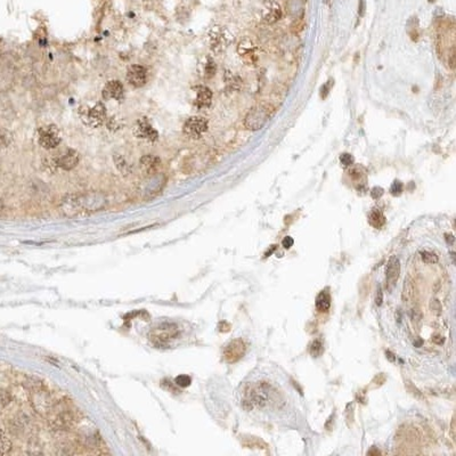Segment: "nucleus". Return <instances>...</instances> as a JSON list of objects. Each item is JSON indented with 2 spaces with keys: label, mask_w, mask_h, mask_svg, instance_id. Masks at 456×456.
Returning a JSON list of instances; mask_svg holds the SVG:
<instances>
[{
  "label": "nucleus",
  "mask_w": 456,
  "mask_h": 456,
  "mask_svg": "<svg viewBox=\"0 0 456 456\" xmlns=\"http://www.w3.org/2000/svg\"><path fill=\"white\" fill-rule=\"evenodd\" d=\"M225 81H226L228 88H231V89L237 90V89H240L241 87H242V81H241L240 78L233 74L232 72H228V71L226 72Z\"/></svg>",
  "instance_id": "nucleus-25"
},
{
  "label": "nucleus",
  "mask_w": 456,
  "mask_h": 456,
  "mask_svg": "<svg viewBox=\"0 0 456 456\" xmlns=\"http://www.w3.org/2000/svg\"><path fill=\"white\" fill-rule=\"evenodd\" d=\"M421 259L423 262L426 263H436L438 262V257L433 252H429V251H423L421 253Z\"/></svg>",
  "instance_id": "nucleus-27"
},
{
  "label": "nucleus",
  "mask_w": 456,
  "mask_h": 456,
  "mask_svg": "<svg viewBox=\"0 0 456 456\" xmlns=\"http://www.w3.org/2000/svg\"><path fill=\"white\" fill-rule=\"evenodd\" d=\"M400 274V261L399 259L394 255L391 257L387 266V283L388 286H395L396 282L398 281Z\"/></svg>",
  "instance_id": "nucleus-18"
},
{
  "label": "nucleus",
  "mask_w": 456,
  "mask_h": 456,
  "mask_svg": "<svg viewBox=\"0 0 456 456\" xmlns=\"http://www.w3.org/2000/svg\"><path fill=\"white\" fill-rule=\"evenodd\" d=\"M132 132H134V135L136 137H138V138L148 140L150 143L157 141L159 138L158 131L154 129L146 118H140L139 120H137Z\"/></svg>",
  "instance_id": "nucleus-9"
},
{
  "label": "nucleus",
  "mask_w": 456,
  "mask_h": 456,
  "mask_svg": "<svg viewBox=\"0 0 456 456\" xmlns=\"http://www.w3.org/2000/svg\"><path fill=\"white\" fill-rule=\"evenodd\" d=\"M123 96H125V90H123V86L120 81L112 80L105 85L103 89V97L105 99L121 100Z\"/></svg>",
  "instance_id": "nucleus-16"
},
{
  "label": "nucleus",
  "mask_w": 456,
  "mask_h": 456,
  "mask_svg": "<svg viewBox=\"0 0 456 456\" xmlns=\"http://www.w3.org/2000/svg\"><path fill=\"white\" fill-rule=\"evenodd\" d=\"M114 164H116L118 170L120 171L123 176H128L131 172V166L127 162V160L120 154H116L113 157Z\"/></svg>",
  "instance_id": "nucleus-21"
},
{
  "label": "nucleus",
  "mask_w": 456,
  "mask_h": 456,
  "mask_svg": "<svg viewBox=\"0 0 456 456\" xmlns=\"http://www.w3.org/2000/svg\"><path fill=\"white\" fill-rule=\"evenodd\" d=\"M11 447H12L11 440L8 439L6 433L0 430V455L7 454L9 449H11Z\"/></svg>",
  "instance_id": "nucleus-26"
},
{
  "label": "nucleus",
  "mask_w": 456,
  "mask_h": 456,
  "mask_svg": "<svg viewBox=\"0 0 456 456\" xmlns=\"http://www.w3.org/2000/svg\"><path fill=\"white\" fill-rule=\"evenodd\" d=\"M13 140L14 136L12 134V131L5 129V128H2V129H0V149L8 147V146L13 143Z\"/></svg>",
  "instance_id": "nucleus-23"
},
{
  "label": "nucleus",
  "mask_w": 456,
  "mask_h": 456,
  "mask_svg": "<svg viewBox=\"0 0 456 456\" xmlns=\"http://www.w3.org/2000/svg\"><path fill=\"white\" fill-rule=\"evenodd\" d=\"M82 122L89 127H99L106 120V108L102 102L96 103L93 107L82 106L79 111Z\"/></svg>",
  "instance_id": "nucleus-4"
},
{
  "label": "nucleus",
  "mask_w": 456,
  "mask_h": 456,
  "mask_svg": "<svg viewBox=\"0 0 456 456\" xmlns=\"http://www.w3.org/2000/svg\"><path fill=\"white\" fill-rule=\"evenodd\" d=\"M340 161H341V163L344 164V166H346V167H348V166H351V164L354 163V157L351 154H349V153H345V154H342L341 157H340Z\"/></svg>",
  "instance_id": "nucleus-29"
},
{
  "label": "nucleus",
  "mask_w": 456,
  "mask_h": 456,
  "mask_svg": "<svg viewBox=\"0 0 456 456\" xmlns=\"http://www.w3.org/2000/svg\"><path fill=\"white\" fill-rule=\"evenodd\" d=\"M195 105L200 108H207L212 103V91L205 86L195 87Z\"/></svg>",
  "instance_id": "nucleus-17"
},
{
  "label": "nucleus",
  "mask_w": 456,
  "mask_h": 456,
  "mask_svg": "<svg viewBox=\"0 0 456 456\" xmlns=\"http://www.w3.org/2000/svg\"><path fill=\"white\" fill-rule=\"evenodd\" d=\"M182 130L186 136L198 139L208 130V120L202 117H192L185 121Z\"/></svg>",
  "instance_id": "nucleus-8"
},
{
  "label": "nucleus",
  "mask_w": 456,
  "mask_h": 456,
  "mask_svg": "<svg viewBox=\"0 0 456 456\" xmlns=\"http://www.w3.org/2000/svg\"><path fill=\"white\" fill-rule=\"evenodd\" d=\"M59 209H61V212L64 216H66L68 218H73L79 216V214H82L79 205V200H78V194H70L65 196V198L61 201Z\"/></svg>",
  "instance_id": "nucleus-14"
},
{
  "label": "nucleus",
  "mask_w": 456,
  "mask_h": 456,
  "mask_svg": "<svg viewBox=\"0 0 456 456\" xmlns=\"http://www.w3.org/2000/svg\"><path fill=\"white\" fill-rule=\"evenodd\" d=\"M363 8H364V0H360V9H359L360 15H363Z\"/></svg>",
  "instance_id": "nucleus-38"
},
{
  "label": "nucleus",
  "mask_w": 456,
  "mask_h": 456,
  "mask_svg": "<svg viewBox=\"0 0 456 456\" xmlns=\"http://www.w3.org/2000/svg\"><path fill=\"white\" fill-rule=\"evenodd\" d=\"M316 308L318 312L326 313L331 307V295L326 291L319 292V294L316 296V301H315Z\"/></svg>",
  "instance_id": "nucleus-20"
},
{
  "label": "nucleus",
  "mask_w": 456,
  "mask_h": 456,
  "mask_svg": "<svg viewBox=\"0 0 456 456\" xmlns=\"http://www.w3.org/2000/svg\"><path fill=\"white\" fill-rule=\"evenodd\" d=\"M293 243H294V241H293V239H292V237H290V236H286L284 240L282 241V244H283V246H284L285 249H290L292 245H293Z\"/></svg>",
  "instance_id": "nucleus-32"
},
{
  "label": "nucleus",
  "mask_w": 456,
  "mask_h": 456,
  "mask_svg": "<svg viewBox=\"0 0 456 456\" xmlns=\"http://www.w3.org/2000/svg\"><path fill=\"white\" fill-rule=\"evenodd\" d=\"M39 144L46 149H54L61 144V130L55 125H47L41 127L38 131Z\"/></svg>",
  "instance_id": "nucleus-6"
},
{
  "label": "nucleus",
  "mask_w": 456,
  "mask_h": 456,
  "mask_svg": "<svg viewBox=\"0 0 456 456\" xmlns=\"http://www.w3.org/2000/svg\"><path fill=\"white\" fill-rule=\"evenodd\" d=\"M430 2H432V0H430Z\"/></svg>",
  "instance_id": "nucleus-40"
},
{
  "label": "nucleus",
  "mask_w": 456,
  "mask_h": 456,
  "mask_svg": "<svg viewBox=\"0 0 456 456\" xmlns=\"http://www.w3.org/2000/svg\"><path fill=\"white\" fill-rule=\"evenodd\" d=\"M127 81L135 88H140L147 82V71L146 68L138 64L130 65L127 70Z\"/></svg>",
  "instance_id": "nucleus-12"
},
{
  "label": "nucleus",
  "mask_w": 456,
  "mask_h": 456,
  "mask_svg": "<svg viewBox=\"0 0 456 456\" xmlns=\"http://www.w3.org/2000/svg\"><path fill=\"white\" fill-rule=\"evenodd\" d=\"M177 382H178V385H180L182 387H187V386H189L191 378L188 376H179V377H177Z\"/></svg>",
  "instance_id": "nucleus-31"
},
{
  "label": "nucleus",
  "mask_w": 456,
  "mask_h": 456,
  "mask_svg": "<svg viewBox=\"0 0 456 456\" xmlns=\"http://www.w3.org/2000/svg\"><path fill=\"white\" fill-rule=\"evenodd\" d=\"M54 405L55 404L53 403L52 396L47 391L43 390L40 387L34 389V394L32 395V406L34 407L35 412H38L41 415H45V416H48Z\"/></svg>",
  "instance_id": "nucleus-7"
},
{
  "label": "nucleus",
  "mask_w": 456,
  "mask_h": 456,
  "mask_svg": "<svg viewBox=\"0 0 456 456\" xmlns=\"http://www.w3.org/2000/svg\"><path fill=\"white\" fill-rule=\"evenodd\" d=\"M433 341H435L436 344L442 345V344H444V337H441L439 335H435V336H433Z\"/></svg>",
  "instance_id": "nucleus-36"
},
{
  "label": "nucleus",
  "mask_w": 456,
  "mask_h": 456,
  "mask_svg": "<svg viewBox=\"0 0 456 456\" xmlns=\"http://www.w3.org/2000/svg\"><path fill=\"white\" fill-rule=\"evenodd\" d=\"M55 167L61 168L63 170H72L74 169L80 161V155L75 149H67L62 153L59 157L53 159Z\"/></svg>",
  "instance_id": "nucleus-13"
},
{
  "label": "nucleus",
  "mask_w": 456,
  "mask_h": 456,
  "mask_svg": "<svg viewBox=\"0 0 456 456\" xmlns=\"http://www.w3.org/2000/svg\"><path fill=\"white\" fill-rule=\"evenodd\" d=\"M383 194V189L381 187H374L372 189V196L373 199H380Z\"/></svg>",
  "instance_id": "nucleus-33"
},
{
  "label": "nucleus",
  "mask_w": 456,
  "mask_h": 456,
  "mask_svg": "<svg viewBox=\"0 0 456 456\" xmlns=\"http://www.w3.org/2000/svg\"><path fill=\"white\" fill-rule=\"evenodd\" d=\"M390 192H391V194H392V195L398 196L399 194H401V192H403V184H401L400 181L396 180V181L394 182V184H392Z\"/></svg>",
  "instance_id": "nucleus-30"
},
{
  "label": "nucleus",
  "mask_w": 456,
  "mask_h": 456,
  "mask_svg": "<svg viewBox=\"0 0 456 456\" xmlns=\"http://www.w3.org/2000/svg\"><path fill=\"white\" fill-rule=\"evenodd\" d=\"M233 40H234V38H233L231 32L225 29V27L219 25L213 26L208 33L210 48L217 54L225 52L233 43Z\"/></svg>",
  "instance_id": "nucleus-3"
},
{
  "label": "nucleus",
  "mask_w": 456,
  "mask_h": 456,
  "mask_svg": "<svg viewBox=\"0 0 456 456\" xmlns=\"http://www.w3.org/2000/svg\"><path fill=\"white\" fill-rule=\"evenodd\" d=\"M322 344L319 341H314L312 346H310V353H312L315 357H317L319 354H322Z\"/></svg>",
  "instance_id": "nucleus-28"
},
{
  "label": "nucleus",
  "mask_w": 456,
  "mask_h": 456,
  "mask_svg": "<svg viewBox=\"0 0 456 456\" xmlns=\"http://www.w3.org/2000/svg\"><path fill=\"white\" fill-rule=\"evenodd\" d=\"M4 209V202H3V200H2V198H0V211H2V210Z\"/></svg>",
  "instance_id": "nucleus-39"
},
{
  "label": "nucleus",
  "mask_w": 456,
  "mask_h": 456,
  "mask_svg": "<svg viewBox=\"0 0 456 456\" xmlns=\"http://www.w3.org/2000/svg\"><path fill=\"white\" fill-rule=\"evenodd\" d=\"M375 301H376V305H377V306H381V305H382V301H383V296H382L381 287H378V289H377V295H376V299H375Z\"/></svg>",
  "instance_id": "nucleus-35"
},
{
  "label": "nucleus",
  "mask_w": 456,
  "mask_h": 456,
  "mask_svg": "<svg viewBox=\"0 0 456 456\" xmlns=\"http://www.w3.org/2000/svg\"><path fill=\"white\" fill-rule=\"evenodd\" d=\"M48 416L50 419V424L58 430L70 428L74 421V416L70 408L67 406H61V404H55Z\"/></svg>",
  "instance_id": "nucleus-5"
},
{
  "label": "nucleus",
  "mask_w": 456,
  "mask_h": 456,
  "mask_svg": "<svg viewBox=\"0 0 456 456\" xmlns=\"http://www.w3.org/2000/svg\"><path fill=\"white\" fill-rule=\"evenodd\" d=\"M368 221L373 227L381 228L386 223V218H385V216H383V213L380 211V210L374 209L373 211L369 213Z\"/></svg>",
  "instance_id": "nucleus-22"
},
{
  "label": "nucleus",
  "mask_w": 456,
  "mask_h": 456,
  "mask_svg": "<svg viewBox=\"0 0 456 456\" xmlns=\"http://www.w3.org/2000/svg\"><path fill=\"white\" fill-rule=\"evenodd\" d=\"M282 8L276 0H263L261 9V18L267 24H273L281 20Z\"/></svg>",
  "instance_id": "nucleus-11"
},
{
  "label": "nucleus",
  "mask_w": 456,
  "mask_h": 456,
  "mask_svg": "<svg viewBox=\"0 0 456 456\" xmlns=\"http://www.w3.org/2000/svg\"><path fill=\"white\" fill-rule=\"evenodd\" d=\"M446 241H448L450 244L453 243V242H454V237H453V235H446Z\"/></svg>",
  "instance_id": "nucleus-37"
},
{
  "label": "nucleus",
  "mask_w": 456,
  "mask_h": 456,
  "mask_svg": "<svg viewBox=\"0 0 456 456\" xmlns=\"http://www.w3.org/2000/svg\"><path fill=\"white\" fill-rule=\"evenodd\" d=\"M273 117V109L267 105H257L249 109L244 119V127L246 129L257 131L267 125Z\"/></svg>",
  "instance_id": "nucleus-1"
},
{
  "label": "nucleus",
  "mask_w": 456,
  "mask_h": 456,
  "mask_svg": "<svg viewBox=\"0 0 456 456\" xmlns=\"http://www.w3.org/2000/svg\"><path fill=\"white\" fill-rule=\"evenodd\" d=\"M78 200H79V205L82 213L97 212L99 210L104 209L107 204L106 196L102 192L97 191H90L86 192V193L78 194Z\"/></svg>",
  "instance_id": "nucleus-2"
},
{
  "label": "nucleus",
  "mask_w": 456,
  "mask_h": 456,
  "mask_svg": "<svg viewBox=\"0 0 456 456\" xmlns=\"http://www.w3.org/2000/svg\"><path fill=\"white\" fill-rule=\"evenodd\" d=\"M216 71H217V66H216V63L213 62V59L211 57L205 58L204 65H203L204 77L207 78V79H210V78H212L214 74H216Z\"/></svg>",
  "instance_id": "nucleus-24"
},
{
  "label": "nucleus",
  "mask_w": 456,
  "mask_h": 456,
  "mask_svg": "<svg viewBox=\"0 0 456 456\" xmlns=\"http://www.w3.org/2000/svg\"><path fill=\"white\" fill-rule=\"evenodd\" d=\"M244 350L245 346L243 345V342L241 340H235L227 346L225 350V357L228 362H235V360L242 357V355L244 354Z\"/></svg>",
  "instance_id": "nucleus-19"
},
{
  "label": "nucleus",
  "mask_w": 456,
  "mask_h": 456,
  "mask_svg": "<svg viewBox=\"0 0 456 456\" xmlns=\"http://www.w3.org/2000/svg\"><path fill=\"white\" fill-rule=\"evenodd\" d=\"M139 167L144 175L154 176L161 167V159L155 155H144L139 160Z\"/></svg>",
  "instance_id": "nucleus-15"
},
{
  "label": "nucleus",
  "mask_w": 456,
  "mask_h": 456,
  "mask_svg": "<svg viewBox=\"0 0 456 456\" xmlns=\"http://www.w3.org/2000/svg\"><path fill=\"white\" fill-rule=\"evenodd\" d=\"M237 53L246 64H255L258 59V48L249 38L242 39L237 45Z\"/></svg>",
  "instance_id": "nucleus-10"
},
{
  "label": "nucleus",
  "mask_w": 456,
  "mask_h": 456,
  "mask_svg": "<svg viewBox=\"0 0 456 456\" xmlns=\"http://www.w3.org/2000/svg\"><path fill=\"white\" fill-rule=\"evenodd\" d=\"M431 308H432V310H433V312H435L436 314H440V313H441V305H440V302H439V301H438V300H433V301H432Z\"/></svg>",
  "instance_id": "nucleus-34"
}]
</instances>
